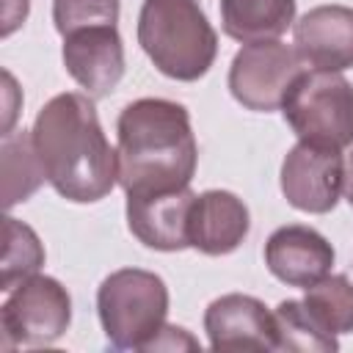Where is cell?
Instances as JSON below:
<instances>
[{
	"label": "cell",
	"instance_id": "cell-1",
	"mask_svg": "<svg viewBox=\"0 0 353 353\" xmlns=\"http://www.w3.org/2000/svg\"><path fill=\"white\" fill-rule=\"evenodd\" d=\"M33 143L47 182L74 204L105 199L119 182V157L88 94L52 97L33 121Z\"/></svg>",
	"mask_w": 353,
	"mask_h": 353
},
{
	"label": "cell",
	"instance_id": "cell-2",
	"mask_svg": "<svg viewBox=\"0 0 353 353\" xmlns=\"http://www.w3.org/2000/svg\"><path fill=\"white\" fill-rule=\"evenodd\" d=\"M119 185L127 196L188 188L199 146L185 105L143 97L130 102L116 121Z\"/></svg>",
	"mask_w": 353,
	"mask_h": 353
},
{
	"label": "cell",
	"instance_id": "cell-3",
	"mask_svg": "<svg viewBox=\"0 0 353 353\" xmlns=\"http://www.w3.org/2000/svg\"><path fill=\"white\" fill-rule=\"evenodd\" d=\"M138 44L160 74L179 83L204 77L218 55V33L199 0H143Z\"/></svg>",
	"mask_w": 353,
	"mask_h": 353
},
{
	"label": "cell",
	"instance_id": "cell-4",
	"mask_svg": "<svg viewBox=\"0 0 353 353\" xmlns=\"http://www.w3.org/2000/svg\"><path fill=\"white\" fill-rule=\"evenodd\" d=\"M99 325L116 350H146L165 325L168 287L143 268H121L97 290Z\"/></svg>",
	"mask_w": 353,
	"mask_h": 353
},
{
	"label": "cell",
	"instance_id": "cell-5",
	"mask_svg": "<svg viewBox=\"0 0 353 353\" xmlns=\"http://www.w3.org/2000/svg\"><path fill=\"white\" fill-rule=\"evenodd\" d=\"M281 116L303 143L353 146V83L339 72L303 69L281 99Z\"/></svg>",
	"mask_w": 353,
	"mask_h": 353
},
{
	"label": "cell",
	"instance_id": "cell-6",
	"mask_svg": "<svg viewBox=\"0 0 353 353\" xmlns=\"http://www.w3.org/2000/svg\"><path fill=\"white\" fill-rule=\"evenodd\" d=\"M72 323V298L52 276H30L0 306L3 347H41L58 342Z\"/></svg>",
	"mask_w": 353,
	"mask_h": 353
},
{
	"label": "cell",
	"instance_id": "cell-7",
	"mask_svg": "<svg viewBox=\"0 0 353 353\" xmlns=\"http://www.w3.org/2000/svg\"><path fill=\"white\" fill-rule=\"evenodd\" d=\"M306 69L295 47L279 39L243 44L229 66V91L245 108L256 113H270L281 108V99L292 80Z\"/></svg>",
	"mask_w": 353,
	"mask_h": 353
},
{
	"label": "cell",
	"instance_id": "cell-8",
	"mask_svg": "<svg viewBox=\"0 0 353 353\" xmlns=\"http://www.w3.org/2000/svg\"><path fill=\"white\" fill-rule=\"evenodd\" d=\"M345 185V163L336 149L298 141L281 163V193L290 207L325 215L336 207Z\"/></svg>",
	"mask_w": 353,
	"mask_h": 353
},
{
	"label": "cell",
	"instance_id": "cell-9",
	"mask_svg": "<svg viewBox=\"0 0 353 353\" xmlns=\"http://www.w3.org/2000/svg\"><path fill=\"white\" fill-rule=\"evenodd\" d=\"M212 350H279L276 314L254 295L226 292L204 309Z\"/></svg>",
	"mask_w": 353,
	"mask_h": 353
},
{
	"label": "cell",
	"instance_id": "cell-10",
	"mask_svg": "<svg viewBox=\"0 0 353 353\" xmlns=\"http://www.w3.org/2000/svg\"><path fill=\"white\" fill-rule=\"evenodd\" d=\"M61 58L72 80L91 97H108L124 77V41L116 25L80 28L63 36Z\"/></svg>",
	"mask_w": 353,
	"mask_h": 353
},
{
	"label": "cell",
	"instance_id": "cell-11",
	"mask_svg": "<svg viewBox=\"0 0 353 353\" xmlns=\"http://www.w3.org/2000/svg\"><path fill=\"white\" fill-rule=\"evenodd\" d=\"M334 245L312 226L287 223L279 226L265 243L268 270L287 287L306 290L325 279L334 268Z\"/></svg>",
	"mask_w": 353,
	"mask_h": 353
},
{
	"label": "cell",
	"instance_id": "cell-12",
	"mask_svg": "<svg viewBox=\"0 0 353 353\" xmlns=\"http://www.w3.org/2000/svg\"><path fill=\"white\" fill-rule=\"evenodd\" d=\"M298 58L323 72H345L353 66V8L331 3L309 8L292 28Z\"/></svg>",
	"mask_w": 353,
	"mask_h": 353
},
{
	"label": "cell",
	"instance_id": "cell-13",
	"mask_svg": "<svg viewBox=\"0 0 353 353\" xmlns=\"http://www.w3.org/2000/svg\"><path fill=\"white\" fill-rule=\"evenodd\" d=\"M196 193L188 188L163 193H135L127 196V226L138 243L154 251H185L188 243V215Z\"/></svg>",
	"mask_w": 353,
	"mask_h": 353
},
{
	"label": "cell",
	"instance_id": "cell-14",
	"mask_svg": "<svg viewBox=\"0 0 353 353\" xmlns=\"http://www.w3.org/2000/svg\"><path fill=\"white\" fill-rule=\"evenodd\" d=\"M251 232V215L243 199L229 190L196 193L188 215V243L207 256H226L243 245Z\"/></svg>",
	"mask_w": 353,
	"mask_h": 353
},
{
	"label": "cell",
	"instance_id": "cell-15",
	"mask_svg": "<svg viewBox=\"0 0 353 353\" xmlns=\"http://www.w3.org/2000/svg\"><path fill=\"white\" fill-rule=\"evenodd\" d=\"M295 22V0H221V28L240 44L270 41Z\"/></svg>",
	"mask_w": 353,
	"mask_h": 353
},
{
	"label": "cell",
	"instance_id": "cell-16",
	"mask_svg": "<svg viewBox=\"0 0 353 353\" xmlns=\"http://www.w3.org/2000/svg\"><path fill=\"white\" fill-rule=\"evenodd\" d=\"M0 163H3V204H6V210L17 207L19 201H28L47 179L44 165L36 152V143H33V132H28V130L3 135Z\"/></svg>",
	"mask_w": 353,
	"mask_h": 353
},
{
	"label": "cell",
	"instance_id": "cell-17",
	"mask_svg": "<svg viewBox=\"0 0 353 353\" xmlns=\"http://www.w3.org/2000/svg\"><path fill=\"white\" fill-rule=\"evenodd\" d=\"M3 234H6V248H3L0 290L11 292L17 284H22L39 273V268L44 265V245H41L39 234L28 223L17 221L14 215H6Z\"/></svg>",
	"mask_w": 353,
	"mask_h": 353
},
{
	"label": "cell",
	"instance_id": "cell-18",
	"mask_svg": "<svg viewBox=\"0 0 353 353\" xmlns=\"http://www.w3.org/2000/svg\"><path fill=\"white\" fill-rule=\"evenodd\" d=\"M306 309L328 334H353V281L342 273L306 287Z\"/></svg>",
	"mask_w": 353,
	"mask_h": 353
},
{
	"label": "cell",
	"instance_id": "cell-19",
	"mask_svg": "<svg viewBox=\"0 0 353 353\" xmlns=\"http://www.w3.org/2000/svg\"><path fill=\"white\" fill-rule=\"evenodd\" d=\"M273 314H276V331H279V350L331 353L339 347L336 336L328 334L312 317L303 301H281Z\"/></svg>",
	"mask_w": 353,
	"mask_h": 353
},
{
	"label": "cell",
	"instance_id": "cell-20",
	"mask_svg": "<svg viewBox=\"0 0 353 353\" xmlns=\"http://www.w3.org/2000/svg\"><path fill=\"white\" fill-rule=\"evenodd\" d=\"M121 14L119 0H52V22L61 36L80 28L116 25Z\"/></svg>",
	"mask_w": 353,
	"mask_h": 353
},
{
	"label": "cell",
	"instance_id": "cell-21",
	"mask_svg": "<svg viewBox=\"0 0 353 353\" xmlns=\"http://www.w3.org/2000/svg\"><path fill=\"white\" fill-rule=\"evenodd\" d=\"M179 347L201 350L199 339H193L185 328H179V325H163V331L157 334V339H154L146 350H179Z\"/></svg>",
	"mask_w": 353,
	"mask_h": 353
},
{
	"label": "cell",
	"instance_id": "cell-22",
	"mask_svg": "<svg viewBox=\"0 0 353 353\" xmlns=\"http://www.w3.org/2000/svg\"><path fill=\"white\" fill-rule=\"evenodd\" d=\"M28 8H30V0H6V8H3V36H11L25 19H28Z\"/></svg>",
	"mask_w": 353,
	"mask_h": 353
},
{
	"label": "cell",
	"instance_id": "cell-23",
	"mask_svg": "<svg viewBox=\"0 0 353 353\" xmlns=\"http://www.w3.org/2000/svg\"><path fill=\"white\" fill-rule=\"evenodd\" d=\"M3 80H6V91H3V97H6V119H3V135H8V132H11V124H14V119H17V102H14V97H19V91H17V85H14V77H11L8 72H3Z\"/></svg>",
	"mask_w": 353,
	"mask_h": 353
},
{
	"label": "cell",
	"instance_id": "cell-24",
	"mask_svg": "<svg viewBox=\"0 0 353 353\" xmlns=\"http://www.w3.org/2000/svg\"><path fill=\"white\" fill-rule=\"evenodd\" d=\"M342 193H345L347 204L353 207V152L347 154V163H345V185H342Z\"/></svg>",
	"mask_w": 353,
	"mask_h": 353
}]
</instances>
